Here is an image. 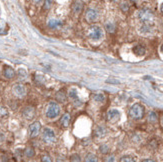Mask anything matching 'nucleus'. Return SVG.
<instances>
[{
    "mask_svg": "<svg viewBox=\"0 0 163 162\" xmlns=\"http://www.w3.org/2000/svg\"><path fill=\"white\" fill-rule=\"evenodd\" d=\"M7 114H8V112H7L6 109L3 107H0V117H4Z\"/></svg>",
    "mask_w": 163,
    "mask_h": 162,
    "instance_id": "28",
    "label": "nucleus"
},
{
    "mask_svg": "<svg viewBox=\"0 0 163 162\" xmlns=\"http://www.w3.org/2000/svg\"><path fill=\"white\" fill-rule=\"evenodd\" d=\"M105 134V129L103 127H97L96 128V130H95V136L96 137H101V136H103V135Z\"/></svg>",
    "mask_w": 163,
    "mask_h": 162,
    "instance_id": "20",
    "label": "nucleus"
},
{
    "mask_svg": "<svg viewBox=\"0 0 163 162\" xmlns=\"http://www.w3.org/2000/svg\"><path fill=\"white\" fill-rule=\"evenodd\" d=\"M42 139L45 143L50 144V143H54L56 141L55 133L54 131L50 128H44L43 132H42Z\"/></svg>",
    "mask_w": 163,
    "mask_h": 162,
    "instance_id": "5",
    "label": "nucleus"
},
{
    "mask_svg": "<svg viewBox=\"0 0 163 162\" xmlns=\"http://www.w3.org/2000/svg\"><path fill=\"white\" fill-rule=\"evenodd\" d=\"M107 118L110 122H115L120 118V112L117 109H111L107 113Z\"/></svg>",
    "mask_w": 163,
    "mask_h": 162,
    "instance_id": "11",
    "label": "nucleus"
},
{
    "mask_svg": "<svg viewBox=\"0 0 163 162\" xmlns=\"http://www.w3.org/2000/svg\"><path fill=\"white\" fill-rule=\"evenodd\" d=\"M105 29L107 30L109 33H113V32H115L116 26L113 22H107V23L105 24Z\"/></svg>",
    "mask_w": 163,
    "mask_h": 162,
    "instance_id": "17",
    "label": "nucleus"
},
{
    "mask_svg": "<svg viewBox=\"0 0 163 162\" xmlns=\"http://www.w3.org/2000/svg\"><path fill=\"white\" fill-rule=\"evenodd\" d=\"M41 129V124L38 121L33 122L32 124H30L29 126V136L31 138H35L38 136V134L40 132Z\"/></svg>",
    "mask_w": 163,
    "mask_h": 162,
    "instance_id": "8",
    "label": "nucleus"
},
{
    "mask_svg": "<svg viewBox=\"0 0 163 162\" xmlns=\"http://www.w3.org/2000/svg\"><path fill=\"white\" fill-rule=\"evenodd\" d=\"M140 32L143 34H147V33L152 32V28H151V24H144L141 28H140Z\"/></svg>",
    "mask_w": 163,
    "mask_h": 162,
    "instance_id": "16",
    "label": "nucleus"
},
{
    "mask_svg": "<svg viewBox=\"0 0 163 162\" xmlns=\"http://www.w3.org/2000/svg\"><path fill=\"white\" fill-rule=\"evenodd\" d=\"M70 119L71 117H70L69 113H65L61 117V119H60V124H61V126L64 128H67L70 124Z\"/></svg>",
    "mask_w": 163,
    "mask_h": 162,
    "instance_id": "13",
    "label": "nucleus"
},
{
    "mask_svg": "<svg viewBox=\"0 0 163 162\" xmlns=\"http://www.w3.org/2000/svg\"><path fill=\"white\" fill-rule=\"evenodd\" d=\"M69 97L71 98H77V92L75 89H71L69 91Z\"/></svg>",
    "mask_w": 163,
    "mask_h": 162,
    "instance_id": "27",
    "label": "nucleus"
},
{
    "mask_svg": "<svg viewBox=\"0 0 163 162\" xmlns=\"http://www.w3.org/2000/svg\"><path fill=\"white\" fill-rule=\"evenodd\" d=\"M162 124H163V118H162Z\"/></svg>",
    "mask_w": 163,
    "mask_h": 162,
    "instance_id": "37",
    "label": "nucleus"
},
{
    "mask_svg": "<svg viewBox=\"0 0 163 162\" xmlns=\"http://www.w3.org/2000/svg\"><path fill=\"white\" fill-rule=\"evenodd\" d=\"M99 150H100V152L102 153V154H107L108 152H109V147L107 145H101L100 147H99Z\"/></svg>",
    "mask_w": 163,
    "mask_h": 162,
    "instance_id": "25",
    "label": "nucleus"
},
{
    "mask_svg": "<svg viewBox=\"0 0 163 162\" xmlns=\"http://www.w3.org/2000/svg\"><path fill=\"white\" fill-rule=\"evenodd\" d=\"M120 8L122 9V11H124V12H127V11L129 10V5H128L127 2H122L120 5Z\"/></svg>",
    "mask_w": 163,
    "mask_h": 162,
    "instance_id": "26",
    "label": "nucleus"
},
{
    "mask_svg": "<svg viewBox=\"0 0 163 162\" xmlns=\"http://www.w3.org/2000/svg\"><path fill=\"white\" fill-rule=\"evenodd\" d=\"M12 92L13 94L18 98H23V97L26 95V88L24 85L22 84H15L12 87Z\"/></svg>",
    "mask_w": 163,
    "mask_h": 162,
    "instance_id": "7",
    "label": "nucleus"
},
{
    "mask_svg": "<svg viewBox=\"0 0 163 162\" xmlns=\"http://www.w3.org/2000/svg\"><path fill=\"white\" fill-rule=\"evenodd\" d=\"M93 98L96 102H103V101L105 100V96H104V94L98 93V94H96V95H94Z\"/></svg>",
    "mask_w": 163,
    "mask_h": 162,
    "instance_id": "23",
    "label": "nucleus"
},
{
    "mask_svg": "<svg viewBox=\"0 0 163 162\" xmlns=\"http://www.w3.org/2000/svg\"><path fill=\"white\" fill-rule=\"evenodd\" d=\"M22 116L27 119V120H30V119H33L34 116H35V109L31 106H27L23 109V111H22Z\"/></svg>",
    "mask_w": 163,
    "mask_h": 162,
    "instance_id": "9",
    "label": "nucleus"
},
{
    "mask_svg": "<svg viewBox=\"0 0 163 162\" xmlns=\"http://www.w3.org/2000/svg\"><path fill=\"white\" fill-rule=\"evenodd\" d=\"M106 82H107V83H119V81H117V80H110V79H109V80H107Z\"/></svg>",
    "mask_w": 163,
    "mask_h": 162,
    "instance_id": "33",
    "label": "nucleus"
},
{
    "mask_svg": "<svg viewBox=\"0 0 163 162\" xmlns=\"http://www.w3.org/2000/svg\"><path fill=\"white\" fill-rule=\"evenodd\" d=\"M160 10H161V13L163 14V4L161 5V8H160Z\"/></svg>",
    "mask_w": 163,
    "mask_h": 162,
    "instance_id": "34",
    "label": "nucleus"
},
{
    "mask_svg": "<svg viewBox=\"0 0 163 162\" xmlns=\"http://www.w3.org/2000/svg\"><path fill=\"white\" fill-rule=\"evenodd\" d=\"M56 98H57V100L61 103H64L66 101L65 94H64L63 92H58L57 94H56Z\"/></svg>",
    "mask_w": 163,
    "mask_h": 162,
    "instance_id": "21",
    "label": "nucleus"
},
{
    "mask_svg": "<svg viewBox=\"0 0 163 162\" xmlns=\"http://www.w3.org/2000/svg\"><path fill=\"white\" fill-rule=\"evenodd\" d=\"M52 4H53V0H44L43 9L44 10H49L51 8Z\"/></svg>",
    "mask_w": 163,
    "mask_h": 162,
    "instance_id": "24",
    "label": "nucleus"
},
{
    "mask_svg": "<svg viewBox=\"0 0 163 162\" xmlns=\"http://www.w3.org/2000/svg\"><path fill=\"white\" fill-rule=\"evenodd\" d=\"M60 113V106L56 102H50L48 104L47 109H46V116L48 118L53 119L56 118Z\"/></svg>",
    "mask_w": 163,
    "mask_h": 162,
    "instance_id": "3",
    "label": "nucleus"
},
{
    "mask_svg": "<svg viewBox=\"0 0 163 162\" xmlns=\"http://www.w3.org/2000/svg\"><path fill=\"white\" fill-rule=\"evenodd\" d=\"M87 35H88L89 38H91L93 40H99L102 38V36H103V30H102L99 26L93 25L88 29Z\"/></svg>",
    "mask_w": 163,
    "mask_h": 162,
    "instance_id": "4",
    "label": "nucleus"
},
{
    "mask_svg": "<svg viewBox=\"0 0 163 162\" xmlns=\"http://www.w3.org/2000/svg\"><path fill=\"white\" fill-rule=\"evenodd\" d=\"M3 75L7 79H12L15 76V71L12 67L10 66H4L3 67Z\"/></svg>",
    "mask_w": 163,
    "mask_h": 162,
    "instance_id": "12",
    "label": "nucleus"
},
{
    "mask_svg": "<svg viewBox=\"0 0 163 162\" xmlns=\"http://www.w3.org/2000/svg\"><path fill=\"white\" fill-rule=\"evenodd\" d=\"M70 160L71 161H80L81 159H80V156H79L78 154H73V155L71 156Z\"/></svg>",
    "mask_w": 163,
    "mask_h": 162,
    "instance_id": "29",
    "label": "nucleus"
},
{
    "mask_svg": "<svg viewBox=\"0 0 163 162\" xmlns=\"http://www.w3.org/2000/svg\"><path fill=\"white\" fill-rule=\"evenodd\" d=\"M71 9H72V12L74 14H80L81 11L83 10V2L81 0H74L73 3H72V6H71Z\"/></svg>",
    "mask_w": 163,
    "mask_h": 162,
    "instance_id": "10",
    "label": "nucleus"
},
{
    "mask_svg": "<svg viewBox=\"0 0 163 162\" xmlns=\"http://www.w3.org/2000/svg\"><path fill=\"white\" fill-rule=\"evenodd\" d=\"M24 155L27 157V158H32L34 155H35V151H34V149L31 147H28L24 150Z\"/></svg>",
    "mask_w": 163,
    "mask_h": 162,
    "instance_id": "18",
    "label": "nucleus"
},
{
    "mask_svg": "<svg viewBox=\"0 0 163 162\" xmlns=\"http://www.w3.org/2000/svg\"><path fill=\"white\" fill-rule=\"evenodd\" d=\"M41 160H42V161H47V162H50V161H51L50 157H49L48 155H44V156H42V158H41Z\"/></svg>",
    "mask_w": 163,
    "mask_h": 162,
    "instance_id": "31",
    "label": "nucleus"
},
{
    "mask_svg": "<svg viewBox=\"0 0 163 162\" xmlns=\"http://www.w3.org/2000/svg\"><path fill=\"white\" fill-rule=\"evenodd\" d=\"M32 1H33V3H34V4L38 5V4H40V3L43 1V0H32Z\"/></svg>",
    "mask_w": 163,
    "mask_h": 162,
    "instance_id": "32",
    "label": "nucleus"
},
{
    "mask_svg": "<svg viewBox=\"0 0 163 162\" xmlns=\"http://www.w3.org/2000/svg\"><path fill=\"white\" fill-rule=\"evenodd\" d=\"M129 116L131 119H134V120L142 119L144 116V107L139 103L134 104L129 110Z\"/></svg>",
    "mask_w": 163,
    "mask_h": 162,
    "instance_id": "2",
    "label": "nucleus"
},
{
    "mask_svg": "<svg viewBox=\"0 0 163 162\" xmlns=\"http://www.w3.org/2000/svg\"><path fill=\"white\" fill-rule=\"evenodd\" d=\"M148 121H149L150 123L157 122V114H156V113H155L154 111L149 112V114H148Z\"/></svg>",
    "mask_w": 163,
    "mask_h": 162,
    "instance_id": "19",
    "label": "nucleus"
},
{
    "mask_svg": "<svg viewBox=\"0 0 163 162\" xmlns=\"http://www.w3.org/2000/svg\"><path fill=\"white\" fill-rule=\"evenodd\" d=\"M133 52L137 55V56H143L145 54V48H144L142 45H137L133 48Z\"/></svg>",
    "mask_w": 163,
    "mask_h": 162,
    "instance_id": "15",
    "label": "nucleus"
},
{
    "mask_svg": "<svg viewBox=\"0 0 163 162\" xmlns=\"http://www.w3.org/2000/svg\"><path fill=\"white\" fill-rule=\"evenodd\" d=\"M161 52H162V53H163V45H162V46H161Z\"/></svg>",
    "mask_w": 163,
    "mask_h": 162,
    "instance_id": "35",
    "label": "nucleus"
},
{
    "mask_svg": "<svg viewBox=\"0 0 163 162\" xmlns=\"http://www.w3.org/2000/svg\"><path fill=\"white\" fill-rule=\"evenodd\" d=\"M120 160L121 161H134V159L131 156H123Z\"/></svg>",
    "mask_w": 163,
    "mask_h": 162,
    "instance_id": "30",
    "label": "nucleus"
},
{
    "mask_svg": "<svg viewBox=\"0 0 163 162\" xmlns=\"http://www.w3.org/2000/svg\"><path fill=\"white\" fill-rule=\"evenodd\" d=\"M85 161L95 162V161H97V157H96V155H94V154H92V153H88L85 157Z\"/></svg>",
    "mask_w": 163,
    "mask_h": 162,
    "instance_id": "22",
    "label": "nucleus"
},
{
    "mask_svg": "<svg viewBox=\"0 0 163 162\" xmlns=\"http://www.w3.org/2000/svg\"><path fill=\"white\" fill-rule=\"evenodd\" d=\"M111 1H117V0H111Z\"/></svg>",
    "mask_w": 163,
    "mask_h": 162,
    "instance_id": "36",
    "label": "nucleus"
},
{
    "mask_svg": "<svg viewBox=\"0 0 163 162\" xmlns=\"http://www.w3.org/2000/svg\"><path fill=\"white\" fill-rule=\"evenodd\" d=\"M98 17H99V13L98 11L94 8H88L85 12V20L88 22V23H93L98 20Z\"/></svg>",
    "mask_w": 163,
    "mask_h": 162,
    "instance_id": "6",
    "label": "nucleus"
},
{
    "mask_svg": "<svg viewBox=\"0 0 163 162\" xmlns=\"http://www.w3.org/2000/svg\"><path fill=\"white\" fill-rule=\"evenodd\" d=\"M138 18L139 20L144 24H152L154 21V14L150 9L142 8L138 11Z\"/></svg>",
    "mask_w": 163,
    "mask_h": 162,
    "instance_id": "1",
    "label": "nucleus"
},
{
    "mask_svg": "<svg viewBox=\"0 0 163 162\" xmlns=\"http://www.w3.org/2000/svg\"><path fill=\"white\" fill-rule=\"evenodd\" d=\"M47 25H48V27L51 29H57L62 26V22L57 19H50L48 21Z\"/></svg>",
    "mask_w": 163,
    "mask_h": 162,
    "instance_id": "14",
    "label": "nucleus"
}]
</instances>
